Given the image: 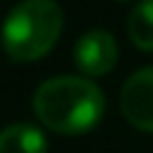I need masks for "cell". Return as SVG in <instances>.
Listing matches in <instances>:
<instances>
[{
	"label": "cell",
	"mask_w": 153,
	"mask_h": 153,
	"mask_svg": "<svg viewBox=\"0 0 153 153\" xmlns=\"http://www.w3.org/2000/svg\"><path fill=\"white\" fill-rule=\"evenodd\" d=\"M32 110L43 126L62 134H81L100 124L105 94L86 75H54L35 89Z\"/></svg>",
	"instance_id": "cell-1"
},
{
	"label": "cell",
	"mask_w": 153,
	"mask_h": 153,
	"mask_svg": "<svg viewBox=\"0 0 153 153\" xmlns=\"http://www.w3.org/2000/svg\"><path fill=\"white\" fill-rule=\"evenodd\" d=\"M65 24L56 0H22L3 22V48L13 62H32L51 51Z\"/></svg>",
	"instance_id": "cell-2"
},
{
	"label": "cell",
	"mask_w": 153,
	"mask_h": 153,
	"mask_svg": "<svg viewBox=\"0 0 153 153\" xmlns=\"http://www.w3.org/2000/svg\"><path fill=\"white\" fill-rule=\"evenodd\" d=\"M118 105L124 118L132 126L143 132H153V65L140 67L126 78L118 94Z\"/></svg>",
	"instance_id": "cell-3"
},
{
	"label": "cell",
	"mask_w": 153,
	"mask_h": 153,
	"mask_svg": "<svg viewBox=\"0 0 153 153\" xmlns=\"http://www.w3.org/2000/svg\"><path fill=\"white\" fill-rule=\"evenodd\" d=\"M73 59H75V67L86 75V78H94V75H105L116 67L118 62V46H116V38L108 32V30H89L78 38L75 48H73Z\"/></svg>",
	"instance_id": "cell-4"
},
{
	"label": "cell",
	"mask_w": 153,
	"mask_h": 153,
	"mask_svg": "<svg viewBox=\"0 0 153 153\" xmlns=\"http://www.w3.org/2000/svg\"><path fill=\"white\" fill-rule=\"evenodd\" d=\"M0 153H46V134L27 121L0 129Z\"/></svg>",
	"instance_id": "cell-5"
},
{
	"label": "cell",
	"mask_w": 153,
	"mask_h": 153,
	"mask_svg": "<svg viewBox=\"0 0 153 153\" xmlns=\"http://www.w3.org/2000/svg\"><path fill=\"white\" fill-rule=\"evenodd\" d=\"M126 32L137 48L153 51V0H140L132 8L126 19Z\"/></svg>",
	"instance_id": "cell-6"
},
{
	"label": "cell",
	"mask_w": 153,
	"mask_h": 153,
	"mask_svg": "<svg viewBox=\"0 0 153 153\" xmlns=\"http://www.w3.org/2000/svg\"><path fill=\"white\" fill-rule=\"evenodd\" d=\"M118 3H126V0H118Z\"/></svg>",
	"instance_id": "cell-7"
}]
</instances>
